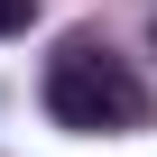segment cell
<instances>
[{
	"instance_id": "1",
	"label": "cell",
	"mask_w": 157,
	"mask_h": 157,
	"mask_svg": "<svg viewBox=\"0 0 157 157\" xmlns=\"http://www.w3.org/2000/svg\"><path fill=\"white\" fill-rule=\"evenodd\" d=\"M46 111L65 129H102V46L93 37H65V56L46 65Z\"/></svg>"
},
{
	"instance_id": "2",
	"label": "cell",
	"mask_w": 157,
	"mask_h": 157,
	"mask_svg": "<svg viewBox=\"0 0 157 157\" xmlns=\"http://www.w3.org/2000/svg\"><path fill=\"white\" fill-rule=\"evenodd\" d=\"M102 129H148V93L111 46H102Z\"/></svg>"
},
{
	"instance_id": "3",
	"label": "cell",
	"mask_w": 157,
	"mask_h": 157,
	"mask_svg": "<svg viewBox=\"0 0 157 157\" xmlns=\"http://www.w3.org/2000/svg\"><path fill=\"white\" fill-rule=\"evenodd\" d=\"M28 19H37V0H0V37H19Z\"/></svg>"
}]
</instances>
